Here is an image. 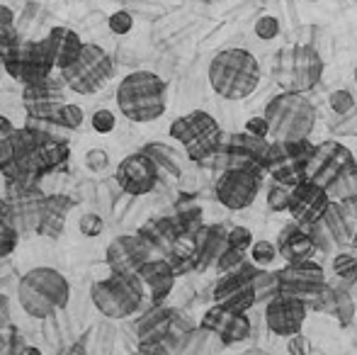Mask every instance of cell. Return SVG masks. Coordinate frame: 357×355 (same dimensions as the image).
Returning a JSON list of instances; mask_svg holds the SVG:
<instances>
[{
	"label": "cell",
	"instance_id": "484cf974",
	"mask_svg": "<svg viewBox=\"0 0 357 355\" xmlns=\"http://www.w3.org/2000/svg\"><path fill=\"white\" fill-rule=\"evenodd\" d=\"M73 209V202L71 197L66 195H49V197H42L39 202V209H37V229L39 234L44 236H59L66 227V217L68 212Z\"/></svg>",
	"mask_w": 357,
	"mask_h": 355
},
{
	"label": "cell",
	"instance_id": "681fc988",
	"mask_svg": "<svg viewBox=\"0 0 357 355\" xmlns=\"http://www.w3.org/2000/svg\"><path fill=\"white\" fill-rule=\"evenodd\" d=\"M314 346L304 333H294V336L287 338V353L289 355H311Z\"/></svg>",
	"mask_w": 357,
	"mask_h": 355
},
{
	"label": "cell",
	"instance_id": "8fae6325",
	"mask_svg": "<svg viewBox=\"0 0 357 355\" xmlns=\"http://www.w3.org/2000/svg\"><path fill=\"white\" fill-rule=\"evenodd\" d=\"M263 188V171L258 168H226L214 185V192L219 204H224L231 212L248 209L258 199Z\"/></svg>",
	"mask_w": 357,
	"mask_h": 355
},
{
	"label": "cell",
	"instance_id": "ffe728a7",
	"mask_svg": "<svg viewBox=\"0 0 357 355\" xmlns=\"http://www.w3.org/2000/svg\"><path fill=\"white\" fill-rule=\"evenodd\" d=\"M61 83L54 81V78L49 76V78H44V81H39V83L24 86L22 105H24V109L29 112V119H44V122H52V119L56 117L59 109L66 105Z\"/></svg>",
	"mask_w": 357,
	"mask_h": 355
},
{
	"label": "cell",
	"instance_id": "c3c4849f",
	"mask_svg": "<svg viewBox=\"0 0 357 355\" xmlns=\"http://www.w3.org/2000/svg\"><path fill=\"white\" fill-rule=\"evenodd\" d=\"M132 27H134V17L127 10H119V13H114L112 17H109V29H112L114 34H119V37L132 32Z\"/></svg>",
	"mask_w": 357,
	"mask_h": 355
},
{
	"label": "cell",
	"instance_id": "ba28073f",
	"mask_svg": "<svg viewBox=\"0 0 357 355\" xmlns=\"http://www.w3.org/2000/svg\"><path fill=\"white\" fill-rule=\"evenodd\" d=\"M114 76V61L100 44H83L78 59L61 71V81L78 95L100 93Z\"/></svg>",
	"mask_w": 357,
	"mask_h": 355
},
{
	"label": "cell",
	"instance_id": "d4e9b609",
	"mask_svg": "<svg viewBox=\"0 0 357 355\" xmlns=\"http://www.w3.org/2000/svg\"><path fill=\"white\" fill-rule=\"evenodd\" d=\"M139 278H142L151 299H153L155 304H160L173 292L178 270L173 268V263H170L168 258H151V261H146L142 270H139Z\"/></svg>",
	"mask_w": 357,
	"mask_h": 355
},
{
	"label": "cell",
	"instance_id": "9a60e30c",
	"mask_svg": "<svg viewBox=\"0 0 357 355\" xmlns=\"http://www.w3.org/2000/svg\"><path fill=\"white\" fill-rule=\"evenodd\" d=\"M331 209V195L324 185L314 180H301L289 192V217L301 227H316L326 219Z\"/></svg>",
	"mask_w": 357,
	"mask_h": 355
},
{
	"label": "cell",
	"instance_id": "f546056e",
	"mask_svg": "<svg viewBox=\"0 0 357 355\" xmlns=\"http://www.w3.org/2000/svg\"><path fill=\"white\" fill-rule=\"evenodd\" d=\"M20 229H17V214H15V204L0 197V258L8 256L15 246H17Z\"/></svg>",
	"mask_w": 357,
	"mask_h": 355
},
{
	"label": "cell",
	"instance_id": "30bf717a",
	"mask_svg": "<svg viewBox=\"0 0 357 355\" xmlns=\"http://www.w3.org/2000/svg\"><path fill=\"white\" fill-rule=\"evenodd\" d=\"M263 268H258L253 261H245L241 268L221 273L214 282L212 299L214 304H224L236 312H245L258 304V292H255V278Z\"/></svg>",
	"mask_w": 357,
	"mask_h": 355
},
{
	"label": "cell",
	"instance_id": "9c48e42d",
	"mask_svg": "<svg viewBox=\"0 0 357 355\" xmlns=\"http://www.w3.org/2000/svg\"><path fill=\"white\" fill-rule=\"evenodd\" d=\"M316 144L309 139H296V142H270L268 156H265V171L273 176L275 183L294 188L296 183L306 180L311 153Z\"/></svg>",
	"mask_w": 357,
	"mask_h": 355
},
{
	"label": "cell",
	"instance_id": "7c38bea8",
	"mask_svg": "<svg viewBox=\"0 0 357 355\" xmlns=\"http://www.w3.org/2000/svg\"><path fill=\"white\" fill-rule=\"evenodd\" d=\"M5 71L10 78H15L22 86H32L54 73V66L49 61L47 52H44L42 39L39 42H17L8 52L3 61Z\"/></svg>",
	"mask_w": 357,
	"mask_h": 355
},
{
	"label": "cell",
	"instance_id": "d6986e66",
	"mask_svg": "<svg viewBox=\"0 0 357 355\" xmlns=\"http://www.w3.org/2000/svg\"><path fill=\"white\" fill-rule=\"evenodd\" d=\"M105 261L114 273H139L151 261V246L142 234H122L107 246Z\"/></svg>",
	"mask_w": 357,
	"mask_h": 355
},
{
	"label": "cell",
	"instance_id": "11a10c76",
	"mask_svg": "<svg viewBox=\"0 0 357 355\" xmlns=\"http://www.w3.org/2000/svg\"><path fill=\"white\" fill-rule=\"evenodd\" d=\"M5 188H8V185H5V171H3V166H0V197L5 195Z\"/></svg>",
	"mask_w": 357,
	"mask_h": 355
},
{
	"label": "cell",
	"instance_id": "b9f144b4",
	"mask_svg": "<svg viewBox=\"0 0 357 355\" xmlns=\"http://www.w3.org/2000/svg\"><path fill=\"white\" fill-rule=\"evenodd\" d=\"M78 232L83 234L85 239L100 236V234L105 232L102 217H100L98 212H85V214H80V219H78Z\"/></svg>",
	"mask_w": 357,
	"mask_h": 355
},
{
	"label": "cell",
	"instance_id": "d590c367",
	"mask_svg": "<svg viewBox=\"0 0 357 355\" xmlns=\"http://www.w3.org/2000/svg\"><path fill=\"white\" fill-rule=\"evenodd\" d=\"M83 122H85V112L73 103L63 105V107L59 109L56 117L52 119V124H56V127H61V129H78Z\"/></svg>",
	"mask_w": 357,
	"mask_h": 355
},
{
	"label": "cell",
	"instance_id": "7dc6e473",
	"mask_svg": "<svg viewBox=\"0 0 357 355\" xmlns=\"http://www.w3.org/2000/svg\"><path fill=\"white\" fill-rule=\"evenodd\" d=\"M357 109V107H355ZM355 109L348 114H335L338 117V122L333 119V124H331V132L338 134V137H348V134H357V117H355Z\"/></svg>",
	"mask_w": 357,
	"mask_h": 355
},
{
	"label": "cell",
	"instance_id": "4316f807",
	"mask_svg": "<svg viewBox=\"0 0 357 355\" xmlns=\"http://www.w3.org/2000/svg\"><path fill=\"white\" fill-rule=\"evenodd\" d=\"M224 341L214 331L204 328L202 324L195 328H188L175 343V355H221Z\"/></svg>",
	"mask_w": 357,
	"mask_h": 355
},
{
	"label": "cell",
	"instance_id": "603a6c76",
	"mask_svg": "<svg viewBox=\"0 0 357 355\" xmlns=\"http://www.w3.org/2000/svg\"><path fill=\"white\" fill-rule=\"evenodd\" d=\"M42 44H44V52H47L49 61H52V66L56 68V71H63V68L71 66L75 59H78L85 42L73 29L54 27V29H49V34L42 39Z\"/></svg>",
	"mask_w": 357,
	"mask_h": 355
},
{
	"label": "cell",
	"instance_id": "f35d334b",
	"mask_svg": "<svg viewBox=\"0 0 357 355\" xmlns=\"http://www.w3.org/2000/svg\"><path fill=\"white\" fill-rule=\"evenodd\" d=\"M109 163H112L109 161V153L100 146H93L83 153V166H85V171H90V173H105L109 168Z\"/></svg>",
	"mask_w": 357,
	"mask_h": 355
},
{
	"label": "cell",
	"instance_id": "7a4b0ae2",
	"mask_svg": "<svg viewBox=\"0 0 357 355\" xmlns=\"http://www.w3.org/2000/svg\"><path fill=\"white\" fill-rule=\"evenodd\" d=\"M209 86L224 100H245L260 86V63L248 49H224L209 63Z\"/></svg>",
	"mask_w": 357,
	"mask_h": 355
},
{
	"label": "cell",
	"instance_id": "5bb4252c",
	"mask_svg": "<svg viewBox=\"0 0 357 355\" xmlns=\"http://www.w3.org/2000/svg\"><path fill=\"white\" fill-rule=\"evenodd\" d=\"M353 168H355V156L350 153V149H345L338 142H324L311 153L306 178L324 185L328 190V185H333L335 180L348 176Z\"/></svg>",
	"mask_w": 357,
	"mask_h": 355
},
{
	"label": "cell",
	"instance_id": "f1b7e54d",
	"mask_svg": "<svg viewBox=\"0 0 357 355\" xmlns=\"http://www.w3.org/2000/svg\"><path fill=\"white\" fill-rule=\"evenodd\" d=\"M173 324H175V312L155 307L153 312L146 314L142 326H139L142 343H163L173 333Z\"/></svg>",
	"mask_w": 357,
	"mask_h": 355
},
{
	"label": "cell",
	"instance_id": "277c9868",
	"mask_svg": "<svg viewBox=\"0 0 357 355\" xmlns=\"http://www.w3.org/2000/svg\"><path fill=\"white\" fill-rule=\"evenodd\" d=\"M263 114L270 124V142L309 139L319 119V109L306 98V93H289V90L275 95L265 105Z\"/></svg>",
	"mask_w": 357,
	"mask_h": 355
},
{
	"label": "cell",
	"instance_id": "f907efd6",
	"mask_svg": "<svg viewBox=\"0 0 357 355\" xmlns=\"http://www.w3.org/2000/svg\"><path fill=\"white\" fill-rule=\"evenodd\" d=\"M245 132L258 139H270V124H268V119H265V114L250 117L248 122H245Z\"/></svg>",
	"mask_w": 357,
	"mask_h": 355
},
{
	"label": "cell",
	"instance_id": "60d3db41",
	"mask_svg": "<svg viewBox=\"0 0 357 355\" xmlns=\"http://www.w3.org/2000/svg\"><path fill=\"white\" fill-rule=\"evenodd\" d=\"M289 192H291V188L273 183L268 190V207L273 209V212H287V209H289Z\"/></svg>",
	"mask_w": 357,
	"mask_h": 355
},
{
	"label": "cell",
	"instance_id": "bcb514c9",
	"mask_svg": "<svg viewBox=\"0 0 357 355\" xmlns=\"http://www.w3.org/2000/svg\"><path fill=\"white\" fill-rule=\"evenodd\" d=\"M245 256L248 253H243V251H236V248H226L224 251V256L219 258V263H216V270H219V275L221 273H229V270H236V268H241L245 263Z\"/></svg>",
	"mask_w": 357,
	"mask_h": 355
},
{
	"label": "cell",
	"instance_id": "4fadbf2b",
	"mask_svg": "<svg viewBox=\"0 0 357 355\" xmlns=\"http://www.w3.org/2000/svg\"><path fill=\"white\" fill-rule=\"evenodd\" d=\"M280 285H282V292L291 294L296 299H304L311 307L316 297L324 292V287L328 285L326 280V270L319 261L309 258V261H296V263H284L278 270Z\"/></svg>",
	"mask_w": 357,
	"mask_h": 355
},
{
	"label": "cell",
	"instance_id": "6f0895ef",
	"mask_svg": "<svg viewBox=\"0 0 357 355\" xmlns=\"http://www.w3.org/2000/svg\"><path fill=\"white\" fill-rule=\"evenodd\" d=\"M353 243H355V248H357V234H355V239H353Z\"/></svg>",
	"mask_w": 357,
	"mask_h": 355
},
{
	"label": "cell",
	"instance_id": "ee69618b",
	"mask_svg": "<svg viewBox=\"0 0 357 355\" xmlns=\"http://www.w3.org/2000/svg\"><path fill=\"white\" fill-rule=\"evenodd\" d=\"M333 314L335 319H340V324H348L350 319H353L355 314V304L353 299H350L348 292H343V289H338V294H335V307H333Z\"/></svg>",
	"mask_w": 357,
	"mask_h": 355
},
{
	"label": "cell",
	"instance_id": "816d5d0a",
	"mask_svg": "<svg viewBox=\"0 0 357 355\" xmlns=\"http://www.w3.org/2000/svg\"><path fill=\"white\" fill-rule=\"evenodd\" d=\"M15 343H17V336L13 328L0 326V355H20L15 351Z\"/></svg>",
	"mask_w": 357,
	"mask_h": 355
},
{
	"label": "cell",
	"instance_id": "e0dca14e",
	"mask_svg": "<svg viewBox=\"0 0 357 355\" xmlns=\"http://www.w3.org/2000/svg\"><path fill=\"white\" fill-rule=\"evenodd\" d=\"M306 314H309V304L284 292H280L278 297L265 304V324H268L270 333L280 338L301 333L306 324Z\"/></svg>",
	"mask_w": 357,
	"mask_h": 355
},
{
	"label": "cell",
	"instance_id": "f5cc1de1",
	"mask_svg": "<svg viewBox=\"0 0 357 355\" xmlns=\"http://www.w3.org/2000/svg\"><path fill=\"white\" fill-rule=\"evenodd\" d=\"M139 355H168V353H165L163 343H144V348Z\"/></svg>",
	"mask_w": 357,
	"mask_h": 355
},
{
	"label": "cell",
	"instance_id": "3957f363",
	"mask_svg": "<svg viewBox=\"0 0 357 355\" xmlns=\"http://www.w3.org/2000/svg\"><path fill=\"white\" fill-rule=\"evenodd\" d=\"M71 299L68 280L59 270L39 266L22 275L17 285V302L32 319H47L61 312Z\"/></svg>",
	"mask_w": 357,
	"mask_h": 355
},
{
	"label": "cell",
	"instance_id": "5b68a950",
	"mask_svg": "<svg viewBox=\"0 0 357 355\" xmlns=\"http://www.w3.org/2000/svg\"><path fill=\"white\" fill-rule=\"evenodd\" d=\"M146 287L139 273H109L90 287L95 309L107 319H129L142 309Z\"/></svg>",
	"mask_w": 357,
	"mask_h": 355
},
{
	"label": "cell",
	"instance_id": "83f0119b",
	"mask_svg": "<svg viewBox=\"0 0 357 355\" xmlns=\"http://www.w3.org/2000/svg\"><path fill=\"white\" fill-rule=\"evenodd\" d=\"M139 234H142L146 241H149L151 251H160L163 256H170L175 241L183 236V232H180V224L173 222V219H153V222L146 224Z\"/></svg>",
	"mask_w": 357,
	"mask_h": 355
},
{
	"label": "cell",
	"instance_id": "8992f818",
	"mask_svg": "<svg viewBox=\"0 0 357 355\" xmlns=\"http://www.w3.org/2000/svg\"><path fill=\"white\" fill-rule=\"evenodd\" d=\"M273 76L289 93H309L324 78V59L311 44H289L275 56Z\"/></svg>",
	"mask_w": 357,
	"mask_h": 355
},
{
	"label": "cell",
	"instance_id": "74e56055",
	"mask_svg": "<svg viewBox=\"0 0 357 355\" xmlns=\"http://www.w3.org/2000/svg\"><path fill=\"white\" fill-rule=\"evenodd\" d=\"M90 127L98 134H112L117 129V114L107 107H100L90 114Z\"/></svg>",
	"mask_w": 357,
	"mask_h": 355
},
{
	"label": "cell",
	"instance_id": "d6a6232c",
	"mask_svg": "<svg viewBox=\"0 0 357 355\" xmlns=\"http://www.w3.org/2000/svg\"><path fill=\"white\" fill-rule=\"evenodd\" d=\"M146 153H149L151 158H153L155 163H158L160 171H168L173 173V176H180V171H183V166H180V158L178 153L173 151V149L163 146V144H151L149 149H146Z\"/></svg>",
	"mask_w": 357,
	"mask_h": 355
},
{
	"label": "cell",
	"instance_id": "836d02e7",
	"mask_svg": "<svg viewBox=\"0 0 357 355\" xmlns=\"http://www.w3.org/2000/svg\"><path fill=\"white\" fill-rule=\"evenodd\" d=\"M248 258L255 263L258 268H270L275 261L280 258V251H278V243L268 241V239H258V241L250 246L248 251Z\"/></svg>",
	"mask_w": 357,
	"mask_h": 355
},
{
	"label": "cell",
	"instance_id": "6da1fadb",
	"mask_svg": "<svg viewBox=\"0 0 357 355\" xmlns=\"http://www.w3.org/2000/svg\"><path fill=\"white\" fill-rule=\"evenodd\" d=\"M117 109L134 124H149L163 117L168 107V86L153 71H132L114 93Z\"/></svg>",
	"mask_w": 357,
	"mask_h": 355
},
{
	"label": "cell",
	"instance_id": "7bdbcfd3",
	"mask_svg": "<svg viewBox=\"0 0 357 355\" xmlns=\"http://www.w3.org/2000/svg\"><path fill=\"white\" fill-rule=\"evenodd\" d=\"M328 105L335 114H348L357 107V103H355V98H353L350 90H335V93H331Z\"/></svg>",
	"mask_w": 357,
	"mask_h": 355
},
{
	"label": "cell",
	"instance_id": "2e32d148",
	"mask_svg": "<svg viewBox=\"0 0 357 355\" xmlns=\"http://www.w3.org/2000/svg\"><path fill=\"white\" fill-rule=\"evenodd\" d=\"M114 180L127 195L142 197V195H149L151 190H155L160 180V168L149 153L139 151L119 161L117 171H114Z\"/></svg>",
	"mask_w": 357,
	"mask_h": 355
},
{
	"label": "cell",
	"instance_id": "ac0fdd59",
	"mask_svg": "<svg viewBox=\"0 0 357 355\" xmlns=\"http://www.w3.org/2000/svg\"><path fill=\"white\" fill-rule=\"evenodd\" d=\"M204 328L214 331L216 336L224 341V346H236V343H243L245 338L250 336L253 326H250V319L245 312H236V309H229L224 304H214L204 312V317L199 319Z\"/></svg>",
	"mask_w": 357,
	"mask_h": 355
},
{
	"label": "cell",
	"instance_id": "52a82bcc",
	"mask_svg": "<svg viewBox=\"0 0 357 355\" xmlns=\"http://www.w3.org/2000/svg\"><path fill=\"white\" fill-rule=\"evenodd\" d=\"M170 139L183 146L190 161H207L224 146V132L219 122L204 109H192L183 117L173 119L170 124Z\"/></svg>",
	"mask_w": 357,
	"mask_h": 355
},
{
	"label": "cell",
	"instance_id": "4dcf8cb0",
	"mask_svg": "<svg viewBox=\"0 0 357 355\" xmlns=\"http://www.w3.org/2000/svg\"><path fill=\"white\" fill-rule=\"evenodd\" d=\"M17 44V32H15V13L8 5H0V63L5 61L10 49Z\"/></svg>",
	"mask_w": 357,
	"mask_h": 355
},
{
	"label": "cell",
	"instance_id": "8d00e7d4",
	"mask_svg": "<svg viewBox=\"0 0 357 355\" xmlns=\"http://www.w3.org/2000/svg\"><path fill=\"white\" fill-rule=\"evenodd\" d=\"M15 134H17L15 124H10V119H5L3 114H0V166L13 161Z\"/></svg>",
	"mask_w": 357,
	"mask_h": 355
},
{
	"label": "cell",
	"instance_id": "ab89813d",
	"mask_svg": "<svg viewBox=\"0 0 357 355\" xmlns=\"http://www.w3.org/2000/svg\"><path fill=\"white\" fill-rule=\"evenodd\" d=\"M253 243H255V236H253V232H250L248 227H241V224H236V227L229 229V246L231 248L248 253Z\"/></svg>",
	"mask_w": 357,
	"mask_h": 355
},
{
	"label": "cell",
	"instance_id": "cb8c5ba5",
	"mask_svg": "<svg viewBox=\"0 0 357 355\" xmlns=\"http://www.w3.org/2000/svg\"><path fill=\"white\" fill-rule=\"evenodd\" d=\"M316 248H319V243L309 234V227H301L296 222H289L287 227H282L278 236V251L284 263L309 261V258L316 256Z\"/></svg>",
	"mask_w": 357,
	"mask_h": 355
},
{
	"label": "cell",
	"instance_id": "db71d44e",
	"mask_svg": "<svg viewBox=\"0 0 357 355\" xmlns=\"http://www.w3.org/2000/svg\"><path fill=\"white\" fill-rule=\"evenodd\" d=\"M238 355H270L268 351H263V348H248V351L238 353Z\"/></svg>",
	"mask_w": 357,
	"mask_h": 355
},
{
	"label": "cell",
	"instance_id": "e575fe53",
	"mask_svg": "<svg viewBox=\"0 0 357 355\" xmlns=\"http://www.w3.org/2000/svg\"><path fill=\"white\" fill-rule=\"evenodd\" d=\"M333 273L338 275L345 282H355L357 280V248L355 251H345L338 253L333 258Z\"/></svg>",
	"mask_w": 357,
	"mask_h": 355
},
{
	"label": "cell",
	"instance_id": "7402d4cb",
	"mask_svg": "<svg viewBox=\"0 0 357 355\" xmlns=\"http://www.w3.org/2000/svg\"><path fill=\"white\" fill-rule=\"evenodd\" d=\"M229 248V229L224 224H202L195 234V268L207 270L219 263Z\"/></svg>",
	"mask_w": 357,
	"mask_h": 355
},
{
	"label": "cell",
	"instance_id": "f6af8a7d",
	"mask_svg": "<svg viewBox=\"0 0 357 355\" xmlns=\"http://www.w3.org/2000/svg\"><path fill=\"white\" fill-rule=\"evenodd\" d=\"M255 34H258L263 42L275 39L280 34V20L273 17V15H263V17H258V22H255Z\"/></svg>",
	"mask_w": 357,
	"mask_h": 355
},
{
	"label": "cell",
	"instance_id": "9f6ffc18",
	"mask_svg": "<svg viewBox=\"0 0 357 355\" xmlns=\"http://www.w3.org/2000/svg\"><path fill=\"white\" fill-rule=\"evenodd\" d=\"M355 86H357V63H355Z\"/></svg>",
	"mask_w": 357,
	"mask_h": 355
},
{
	"label": "cell",
	"instance_id": "44dd1931",
	"mask_svg": "<svg viewBox=\"0 0 357 355\" xmlns=\"http://www.w3.org/2000/svg\"><path fill=\"white\" fill-rule=\"evenodd\" d=\"M221 149L226 151V161H229L226 166L229 168H258V171H265V156H268L270 142L243 132L231 137V142Z\"/></svg>",
	"mask_w": 357,
	"mask_h": 355
},
{
	"label": "cell",
	"instance_id": "1f68e13d",
	"mask_svg": "<svg viewBox=\"0 0 357 355\" xmlns=\"http://www.w3.org/2000/svg\"><path fill=\"white\" fill-rule=\"evenodd\" d=\"M255 292H258V304H268L270 299H275L282 292V285H280L278 270L263 268L255 278Z\"/></svg>",
	"mask_w": 357,
	"mask_h": 355
},
{
	"label": "cell",
	"instance_id": "680465c9",
	"mask_svg": "<svg viewBox=\"0 0 357 355\" xmlns=\"http://www.w3.org/2000/svg\"><path fill=\"white\" fill-rule=\"evenodd\" d=\"M309 3H319V0H309Z\"/></svg>",
	"mask_w": 357,
	"mask_h": 355
}]
</instances>
